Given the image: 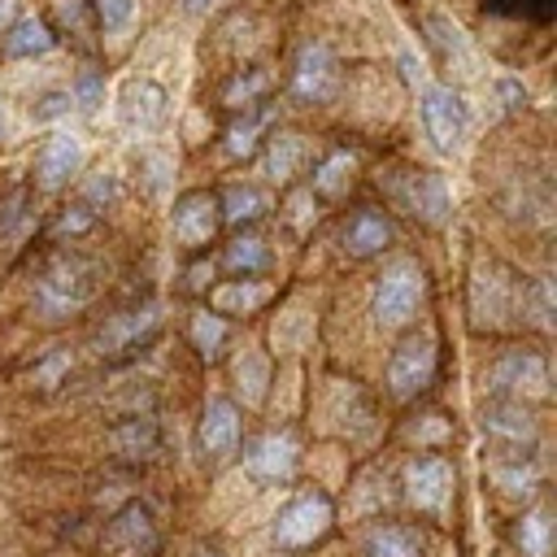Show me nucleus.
<instances>
[{
  "label": "nucleus",
  "mask_w": 557,
  "mask_h": 557,
  "mask_svg": "<svg viewBox=\"0 0 557 557\" xmlns=\"http://www.w3.org/2000/svg\"><path fill=\"white\" fill-rule=\"evenodd\" d=\"M100 283V265L78 257V252H57L39 274H35V305L48 318H65L78 313Z\"/></svg>",
  "instance_id": "f257e3e1"
},
{
  "label": "nucleus",
  "mask_w": 557,
  "mask_h": 557,
  "mask_svg": "<svg viewBox=\"0 0 557 557\" xmlns=\"http://www.w3.org/2000/svg\"><path fill=\"white\" fill-rule=\"evenodd\" d=\"M331 522H335V509H331V496H326V492H313V487H309V492H296V496L278 509V518H274V544H278L283 553L313 548V544L326 540Z\"/></svg>",
  "instance_id": "f03ea898"
},
{
  "label": "nucleus",
  "mask_w": 557,
  "mask_h": 557,
  "mask_svg": "<svg viewBox=\"0 0 557 557\" xmlns=\"http://www.w3.org/2000/svg\"><path fill=\"white\" fill-rule=\"evenodd\" d=\"M422 296H426V274H422V265L409 261V257L392 261V265L379 274V283H374V322H379V326H405V322H413Z\"/></svg>",
  "instance_id": "7ed1b4c3"
},
{
  "label": "nucleus",
  "mask_w": 557,
  "mask_h": 557,
  "mask_svg": "<svg viewBox=\"0 0 557 557\" xmlns=\"http://www.w3.org/2000/svg\"><path fill=\"white\" fill-rule=\"evenodd\" d=\"M339 83H344V74H339L335 52L326 44L309 39L296 52V61H292V83H287L292 100H300V104H331L339 96Z\"/></svg>",
  "instance_id": "20e7f679"
},
{
  "label": "nucleus",
  "mask_w": 557,
  "mask_h": 557,
  "mask_svg": "<svg viewBox=\"0 0 557 557\" xmlns=\"http://www.w3.org/2000/svg\"><path fill=\"white\" fill-rule=\"evenodd\" d=\"M435 379V339L426 331H413L405 335L396 348H392V361H387V392L396 400H413L418 392H426Z\"/></svg>",
  "instance_id": "39448f33"
},
{
  "label": "nucleus",
  "mask_w": 557,
  "mask_h": 557,
  "mask_svg": "<svg viewBox=\"0 0 557 557\" xmlns=\"http://www.w3.org/2000/svg\"><path fill=\"white\" fill-rule=\"evenodd\" d=\"M487 387L500 400H540V396H548V361H544V352H535V348L505 352L487 370Z\"/></svg>",
  "instance_id": "423d86ee"
},
{
  "label": "nucleus",
  "mask_w": 557,
  "mask_h": 557,
  "mask_svg": "<svg viewBox=\"0 0 557 557\" xmlns=\"http://www.w3.org/2000/svg\"><path fill=\"white\" fill-rule=\"evenodd\" d=\"M422 126H426V139L440 148V152H457L466 131H470V109L461 100V91L435 83L422 91Z\"/></svg>",
  "instance_id": "0eeeda50"
},
{
  "label": "nucleus",
  "mask_w": 557,
  "mask_h": 557,
  "mask_svg": "<svg viewBox=\"0 0 557 557\" xmlns=\"http://www.w3.org/2000/svg\"><path fill=\"white\" fill-rule=\"evenodd\" d=\"M457 492V470L444 457H413L405 466V496L422 513H444Z\"/></svg>",
  "instance_id": "6e6552de"
},
{
  "label": "nucleus",
  "mask_w": 557,
  "mask_h": 557,
  "mask_svg": "<svg viewBox=\"0 0 557 557\" xmlns=\"http://www.w3.org/2000/svg\"><path fill=\"white\" fill-rule=\"evenodd\" d=\"M157 544H161L157 540V522H152L148 505H139V500L122 505L109 518L104 540H100L104 557H157Z\"/></svg>",
  "instance_id": "1a4fd4ad"
},
{
  "label": "nucleus",
  "mask_w": 557,
  "mask_h": 557,
  "mask_svg": "<svg viewBox=\"0 0 557 557\" xmlns=\"http://www.w3.org/2000/svg\"><path fill=\"white\" fill-rule=\"evenodd\" d=\"M174 239L183 248H205L213 244L218 226H222V205H218V191L209 187H196V191H183L174 200Z\"/></svg>",
  "instance_id": "9d476101"
},
{
  "label": "nucleus",
  "mask_w": 557,
  "mask_h": 557,
  "mask_svg": "<svg viewBox=\"0 0 557 557\" xmlns=\"http://www.w3.org/2000/svg\"><path fill=\"white\" fill-rule=\"evenodd\" d=\"M392 191H396V200H400L418 222H426V226H444V222H448L453 200H448V187H444V178H440L435 170H405Z\"/></svg>",
  "instance_id": "9b49d317"
},
{
  "label": "nucleus",
  "mask_w": 557,
  "mask_h": 557,
  "mask_svg": "<svg viewBox=\"0 0 557 557\" xmlns=\"http://www.w3.org/2000/svg\"><path fill=\"white\" fill-rule=\"evenodd\" d=\"M296 457H300V444H296L292 431H265V435H257V440L248 444L244 466H248V474L261 479V483H283V479L296 470Z\"/></svg>",
  "instance_id": "f8f14e48"
},
{
  "label": "nucleus",
  "mask_w": 557,
  "mask_h": 557,
  "mask_svg": "<svg viewBox=\"0 0 557 557\" xmlns=\"http://www.w3.org/2000/svg\"><path fill=\"white\" fill-rule=\"evenodd\" d=\"M239 431H244V418H239L235 400L213 396L205 405V413H200V453L209 461H226L239 448Z\"/></svg>",
  "instance_id": "ddd939ff"
},
{
  "label": "nucleus",
  "mask_w": 557,
  "mask_h": 557,
  "mask_svg": "<svg viewBox=\"0 0 557 557\" xmlns=\"http://www.w3.org/2000/svg\"><path fill=\"white\" fill-rule=\"evenodd\" d=\"M157 322H161V313H157V305H152V300H148V305H139V309L113 313V318L96 331V352H100V357L131 352L139 339H148V335L157 331Z\"/></svg>",
  "instance_id": "4468645a"
},
{
  "label": "nucleus",
  "mask_w": 557,
  "mask_h": 557,
  "mask_svg": "<svg viewBox=\"0 0 557 557\" xmlns=\"http://www.w3.org/2000/svg\"><path fill=\"white\" fill-rule=\"evenodd\" d=\"M392 239H396L392 218H387V213H379L374 205L357 209V213L344 222V252H348V257H357V261L379 257L383 248H392Z\"/></svg>",
  "instance_id": "2eb2a0df"
},
{
  "label": "nucleus",
  "mask_w": 557,
  "mask_h": 557,
  "mask_svg": "<svg viewBox=\"0 0 557 557\" xmlns=\"http://www.w3.org/2000/svg\"><path fill=\"white\" fill-rule=\"evenodd\" d=\"M83 165V144L74 135H52L35 157V183L44 191H57L70 183V174Z\"/></svg>",
  "instance_id": "dca6fc26"
},
{
  "label": "nucleus",
  "mask_w": 557,
  "mask_h": 557,
  "mask_svg": "<svg viewBox=\"0 0 557 557\" xmlns=\"http://www.w3.org/2000/svg\"><path fill=\"white\" fill-rule=\"evenodd\" d=\"M483 431L505 448H531L535 444V418L522 409V400H496L483 409Z\"/></svg>",
  "instance_id": "f3484780"
},
{
  "label": "nucleus",
  "mask_w": 557,
  "mask_h": 557,
  "mask_svg": "<svg viewBox=\"0 0 557 557\" xmlns=\"http://www.w3.org/2000/svg\"><path fill=\"white\" fill-rule=\"evenodd\" d=\"M122 122L135 131H157L165 122V87L152 78H131L122 87Z\"/></svg>",
  "instance_id": "a211bd4d"
},
{
  "label": "nucleus",
  "mask_w": 557,
  "mask_h": 557,
  "mask_svg": "<svg viewBox=\"0 0 557 557\" xmlns=\"http://www.w3.org/2000/svg\"><path fill=\"white\" fill-rule=\"evenodd\" d=\"M274 296L270 283H261L257 274H244V278H226L209 292V309L222 313V318H244V313H257L265 300Z\"/></svg>",
  "instance_id": "6ab92c4d"
},
{
  "label": "nucleus",
  "mask_w": 557,
  "mask_h": 557,
  "mask_svg": "<svg viewBox=\"0 0 557 557\" xmlns=\"http://www.w3.org/2000/svg\"><path fill=\"white\" fill-rule=\"evenodd\" d=\"M44 22L52 26V35H61V39H70L78 48H96L100 22H96L91 0H48V17Z\"/></svg>",
  "instance_id": "aec40b11"
},
{
  "label": "nucleus",
  "mask_w": 557,
  "mask_h": 557,
  "mask_svg": "<svg viewBox=\"0 0 557 557\" xmlns=\"http://www.w3.org/2000/svg\"><path fill=\"white\" fill-rule=\"evenodd\" d=\"M52 44H57L52 26H48L44 17H35V13H22V17H17V22L4 30V39H0L4 57H13V61L44 57V52H52Z\"/></svg>",
  "instance_id": "412c9836"
},
{
  "label": "nucleus",
  "mask_w": 557,
  "mask_h": 557,
  "mask_svg": "<svg viewBox=\"0 0 557 557\" xmlns=\"http://www.w3.org/2000/svg\"><path fill=\"white\" fill-rule=\"evenodd\" d=\"M305 152H309V144H305L300 131H270L265 135V152H261V165H265V174L274 183H287L300 170Z\"/></svg>",
  "instance_id": "4be33fe9"
},
{
  "label": "nucleus",
  "mask_w": 557,
  "mask_h": 557,
  "mask_svg": "<svg viewBox=\"0 0 557 557\" xmlns=\"http://www.w3.org/2000/svg\"><path fill=\"white\" fill-rule=\"evenodd\" d=\"M352 174H357V157H352L348 148H331V152H326V157L313 165L309 187H313L322 200H339V196H348Z\"/></svg>",
  "instance_id": "5701e85b"
},
{
  "label": "nucleus",
  "mask_w": 557,
  "mask_h": 557,
  "mask_svg": "<svg viewBox=\"0 0 557 557\" xmlns=\"http://www.w3.org/2000/svg\"><path fill=\"white\" fill-rule=\"evenodd\" d=\"M270 265V244L257 235V231H239L226 239L222 248V270L231 278H244V274H261Z\"/></svg>",
  "instance_id": "b1692460"
},
{
  "label": "nucleus",
  "mask_w": 557,
  "mask_h": 557,
  "mask_svg": "<svg viewBox=\"0 0 557 557\" xmlns=\"http://www.w3.org/2000/svg\"><path fill=\"white\" fill-rule=\"evenodd\" d=\"M270 91H274V74L261 70V65H252V70H239V74L222 87V104H226V113H244V109L265 104Z\"/></svg>",
  "instance_id": "393cba45"
},
{
  "label": "nucleus",
  "mask_w": 557,
  "mask_h": 557,
  "mask_svg": "<svg viewBox=\"0 0 557 557\" xmlns=\"http://www.w3.org/2000/svg\"><path fill=\"white\" fill-rule=\"evenodd\" d=\"M218 205H222V222H231V226H252L257 218H265L270 196H265L261 187H252V183H231V187L218 191Z\"/></svg>",
  "instance_id": "a878e982"
},
{
  "label": "nucleus",
  "mask_w": 557,
  "mask_h": 557,
  "mask_svg": "<svg viewBox=\"0 0 557 557\" xmlns=\"http://www.w3.org/2000/svg\"><path fill=\"white\" fill-rule=\"evenodd\" d=\"M261 135H265V104L244 109V113H231V126H226L222 144H226V152L235 161H248V157L261 152Z\"/></svg>",
  "instance_id": "bb28decb"
},
{
  "label": "nucleus",
  "mask_w": 557,
  "mask_h": 557,
  "mask_svg": "<svg viewBox=\"0 0 557 557\" xmlns=\"http://www.w3.org/2000/svg\"><path fill=\"white\" fill-rule=\"evenodd\" d=\"M513 544L522 557H548L553 553V509L548 505L527 509L513 527Z\"/></svg>",
  "instance_id": "cd10ccee"
},
{
  "label": "nucleus",
  "mask_w": 557,
  "mask_h": 557,
  "mask_svg": "<svg viewBox=\"0 0 557 557\" xmlns=\"http://www.w3.org/2000/svg\"><path fill=\"white\" fill-rule=\"evenodd\" d=\"M366 557H422V544L409 527L387 522V527H374L366 535Z\"/></svg>",
  "instance_id": "c85d7f7f"
},
{
  "label": "nucleus",
  "mask_w": 557,
  "mask_h": 557,
  "mask_svg": "<svg viewBox=\"0 0 557 557\" xmlns=\"http://www.w3.org/2000/svg\"><path fill=\"white\" fill-rule=\"evenodd\" d=\"M226 335H231V326H226V318H222V313H213V309L191 313V344H196V352H200V357H209V361H213V357L222 352Z\"/></svg>",
  "instance_id": "c756f323"
},
{
  "label": "nucleus",
  "mask_w": 557,
  "mask_h": 557,
  "mask_svg": "<svg viewBox=\"0 0 557 557\" xmlns=\"http://www.w3.org/2000/svg\"><path fill=\"white\" fill-rule=\"evenodd\" d=\"M87 231H96V209L87 205V200H78V205H70V209H61L57 213V222H52V239H78V235H87Z\"/></svg>",
  "instance_id": "7c9ffc66"
},
{
  "label": "nucleus",
  "mask_w": 557,
  "mask_h": 557,
  "mask_svg": "<svg viewBox=\"0 0 557 557\" xmlns=\"http://www.w3.org/2000/svg\"><path fill=\"white\" fill-rule=\"evenodd\" d=\"M113 444H117V453H148L152 444H157V431L148 426V422H126V426H117L113 431Z\"/></svg>",
  "instance_id": "2f4dec72"
},
{
  "label": "nucleus",
  "mask_w": 557,
  "mask_h": 557,
  "mask_svg": "<svg viewBox=\"0 0 557 557\" xmlns=\"http://www.w3.org/2000/svg\"><path fill=\"white\" fill-rule=\"evenodd\" d=\"M91 9H96L100 30H122L135 13V0H91Z\"/></svg>",
  "instance_id": "473e14b6"
},
{
  "label": "nucleus",
  "mask_w": 557,
  "mask_h": 557,
  "mask_svg": "<svg viewBox=\"0 0 557 557\" xmlns=\"http://www.w3.org/2000/svg\"><path fill=\"white\" fill-rule=\"evenodd\" d=\"M74 96H78V104H83V109H96V104H100V96H104L100 74H96V70H83V74H78V83H74Z\"/></svg>",
  "instance_id": "72a5a7b5"
},
{
  "label": "nucleus",
  "mask_w": 557,
  "mask_h": 557,
  "mask_svg": "<svg viewBox=\"0 0 557 557\" xmlns=\"http://www.w3.org/2000/svg\"><path fill=\"white\" fill-rule=\"evenodd\" d=\"M70 104H74V96H70V91H44V96H39V104H35V117H39V122L61 117V113H70Z\"/></svg>",
  "instance_id": "f704fd0d"
},
{
  "label": "nucleus",
  "mask_w": 557,
  "mask_h": 557,
  "mask_svg": "<svg viewBox=\"0 0 557 557\" xmlns=\"http://www.w3.org/2000/svg\"><path fill=\"white\" fill-rule=\"evenodd\" d=\"M22 205H26V187H17V191H13V196L0 205V235H9V231H13V226L26 218V209H22Z\"/></svg>",
  "instance_id": "c9c22d12"
},
{
  "label": "nucleus",
  "mask_w": 557,
  "mask_h": 557,
  "mask_svg": "<svg viewBox=\"0 0 557 557\" xmlns=\"http://www.w3.org/2000/svg\"><path fill=\"white\" fill-rule=\"evenodd\" d=\"M109 191H113L109 178H91V196H109Z\"/></svg>",
  "instance_id": "e433bc0d"
},
{
  "label": "nucleus",
  "mask_w": 557,
  "mask_h": 557,
  "mask_svg": "<svg viewBox=\"0 0 557 557\" xmlns=\"http://www.w3.org/2000/svg\"><path fill=\"white\" fill-rule=\"evenodd\" d=\"M209 4H213V0H183V9H187V13H205Z\"/></svg>",
  "instance_id": "4c0bfd02"
},
{
  "label": "nucleus",
  "mask_w": 557,
  "mask_h": 557,
  "mask_svg": "<svg viewBox=\"0 0 557 557\" xmlns=\"http://www.w3.org/2000/svg\"><path fill=\"white\" fill-rule=\"evenodd\" d=\"M196 557H218V553H209V548H205V553H196Z\"/></svg>",
  "instance_id": "58836bf2"
}]
</instances>
